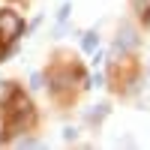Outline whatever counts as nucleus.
I'll list each match as a JSON object with an SVG mask.
<instances>
[{
    "label": "nucleus",
    "instance_id": "f257e3e1",
    "mask_svg": "<svg viewBox=\"0 0 150 150\" xmlns=\"http://www.w3.org/2000/svg\"><path fill=\"white\" fill-rule=\"evenodd\" d=\"M135 45H138V33H135L132 27H129V24H123V27H120V33H117V42H114V51H132V48Z\"/></svg>",
    "mask_w": 150,
    "mask_h": 150
},
{
    "label": "nucleus",
    "instance_id": "f03ea898",
    "mask_svg": "<svg viewBox=\"0 0 150 150\" xmlns=\"http://www.w3.org/2000/svg\"><path fill=\"white\" fill-rule=\"evenodd\" d=\"M81 48L87 54H93L96 48H99V33L96 30H87V33H81Z\"/></svg>",
    "mask_w": 150,
    "mask_h": 150
},
{
    "label": "nucleus",
    "instance_id": "7ed1b4c3",
    "mask_svg": "<svg viewBox=\"0 0 150 150\" xmlns=\"http://www.w3.org/2000/svg\"><path fill=\"white\" fill-rule=\"evenodd\" d=\"M108 117V105L102 102V105H93V111H87V120H90V123H102Z\"/></svg>",
    "mask_w": 150,
    "mask_h": 150
},
{
    "label": "nucleus",
    "instance_id": "20e7f679",
    "mask_svg": "<svg viewBox=\"0 0 150 150\" xmlns=\"http://www.w3.org/2000/svg\"><path fill=\"white\" fill-rule=\"evenodd\" d=\"M69 12H72V6H69V3H63V6H60V9H57V24H63V21L69 18Z\"/></svg>",
    "mask_w": 150,
    "mask_h": 150
},
{
    "label": "nucleus",
    "instance_id": "39448f33",
    "mask_svg": "<svg viewBox=\"0 0 150 150\" xmlns=\"http://www.w3.org/2000/svg\"><path fill=\"white\" fill-rule=\"evenodd\" d=\"M15 144L18 147H42V141H36V138H18Z\"/></svg>",
    "mask_w": 150,
    "mask_h": 150
},
{
    "label": "nucleus",
    "instance_id": "423d86ee",
    "mask_svg": "<svg viewBox=\"0 0 150 150\" xmlns=\"http://www.w3.org/2000/svg\"><path fill=\"white\" fill-rule=\"evenodd\" d=\"M30 87H33V90H39V87H42V75H39V72L30 75Z\"/></svg>",
    "mask_w": 150,
    "mask_h": 150
},
{
    "label": "nucleus",
    "instance_id": "0eeeda50",
    "mask_svg": "<svg viewBox=\"0 0 150 150\" xmlns=\"http://www.w3.org/2000/svg\"><path fill=\"white\" fill-rule=\"evenodd\" d=\"M75 135H78L75 126H66V129H63V138H66V141H75Z\"/></svg>",
    "mask_w": 150,
    "mask_h": 150
},
{
    "label": "nucleus",
    "instance_id": "6e6552de",
    "mask_svg": "<svg viewBox=\"0 0 150 150\" xmlns=\"http://www.w3.org/2000/svg\"><path fill=\"white\" fill-rule=\"evenodd\" d=\"M90 84H93V87H102V84H105V75H102V72H96L93 78H90Z\"/></svg>",
    "mask_w": 150,
    "mask_h": 150
}]
</instances>
